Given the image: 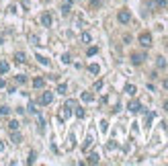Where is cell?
I'll list each match as a JSON object with an SVG mask.
<instances>
[{
  "mask_svg": "<svg viewBox=\"0 0 168 166\" xmlns=\"http://www.w3.org/2000/svg\"><path fill=\"white\" fill-rule=\"evenodd\" d=\"M117 21L121 23V25H127V23L131 21V13H129L127 8H121V10L117 13Z\"/></svg>",
  "mask_w": 168,
  "mask_h": 166,
  "instance_id": "6da1fadb",
  "label": "cell"
},
{
  "mask_svg": "<svg viewBox=\"0 0 168 166\" xmlns=\"http://www.w3.org/2000/svg\"><path fill=\"white\" fill-rule=\"evenodd\" d=\"M140 45L141 47H152V33H148V31H144V33H140Z\"/></svg>",
  "mask_w": 168,
  "mask_h": 166,
  "instance_id": "7a4b0ae2",
  "label": "cell"
},
{
  "mask_svg": "<svg viewBox=\"0 0 168 166\" xmlns=\"http://www.w3.org/2000/svg\"><path fill=\"white\" fill-rule=\"evenodd\" d=\"M144 60H146V53H140V51L131 53V64H133V66H140V64H144Z\"/></svg>",
  "mask_w": 168,
  "mask_h": 166,
  "instance_id": "3957f363",
  "label": "cell"
},
{
  "mask_svg": "<svg viewBox=\"0 0 168 166\" xmlns=\"http://www.w3.org/2000/svg\"><path fill=\"white\" fill-rule=\"evenodd\" d=\"M51 101H54V92H49V90H47V92H43V94H41V98H39V103L43 105V107H45V105H51Z\"/></svg>",
  "mask_w": 168,
  "mask_h": 166,
  "instance_id": "277c9868",
  "label": "cell"
},
{
  "mask_svg": "<svg viewBox=\"0 0 168 166\" xmlns=\"http://www.w3.org/2000/svg\"><path fill=\"white\" fill-rule=\"evenodd\" d=\"M51 21H54V19H51V13L41 14V25H43V27H51Z\"/></svg>",
  "mask_w": 168,
  "mask_h": 166,
  "instance_id": "5b68a950",
  "label": "cell"
},
{
  "mask_svg": "<svg viewBox=\"0 0 168 166\" xmlns=\"http://www.w3.org/2000/svg\"><path fill=\"white\" fill-rule=\"evenodd\" d=\"M141 109H144V107H141L140 101H131V103H129V111H131V113H140Z\"/></svg>",
  "mask_w": 168,
  "mask_h": 166,
  "instance_id": "8992f818",
  "label": "cell"
},
{
  "mask_svg": "<svg viewBox=\"0 0 168 166\" xmlns=\"http://www.w3.org/2000/svg\"><path fill=\"white\" fill-rule=\"evenodd\" d=\"M10 142H13V144H21V142H23V135L19 133V129H17V131H13V135H10Z\"/></svg>",
  "mask_w": 168,
  "mask_h": 166,
  "instance_id": "52a82bcc",
  "label": "cell"
},
{
  "mask_svg": "<svg viewBox=\"0 0 168 166\" xmlns=\"http://www.w3.org/2000/svg\"><path fill=\"white\" fill-rule=\"evenodd\" d=\"M68 117H70V107H62V111H60V119H62V121H66Z\"/></svg>",
  "mask_w": 168,
  "mask_h": 166,
  "instance_id": "ba28073f",
  "label": "cell"
},
{
  "mask_svg": "<svg viewBox=\"0 0 168 166\" xmlns=\"http://www.w3.org/2000/svg\"><path fill=\"white\" fill-rule=\"evenodd\" d=\"M33 86H35V88H43V86H45V78H35V80H33Z\"/></svg>",
  "mask_w": 168,
  "mask_h": 166,
  "instance_id": "9c48e42d",
  "label": "cell"
},
{
  "mask_svg": "<svg viewBox=\"0 0 168 166\" xmlns=\"http://www.w3.org/2000/svg\"><path fill=\"white\" fill-rule=\"evenodd\" d=\"M80 41L82 43H90V41H92V35L88 33V31H84V33L80 35Z\"/></svg>",
  "mask_w": 168,
  "mask_h": 166,
  "instance_id": "30bf717a",
  "label": "cell"
},
{
  "mask_svg": "<svg viewBox=\"0 0 168 166\" xmlns=\"http://www.w3.org/2000/svg\"><path fill=\"white\" fill-rule=\"evenodd\" d=\"M25 60H27V57H25L23 51H17V53H14V62H17V64H23Z\"/></svg>",
  "mask_w": 168,
  "mask_h": 166,
  "instance_id": "8fae6325",
  "label": "cell"
},
{
  "mask_svg": "<svg viewBox=\"0 0 168 166\" xmlns=\"http://www.w3.org/2000/svg\"><path fill=\"white\" fill-rule=\"evenodd\" d=\"M70 6H72V0H66V2L62 4V13H64V14H70Z\"/></svg>",
  "mask_w": 168,
  "mask_h": 166,
  "instance_id": "7c38bea8",
  "label": "cell"
},
{
  "mask_svg": "<svg viewBox=\"0 0 168 166\" xmlns=\"http://www.w3.org/2000/svg\"><path fill=\"white\" fill-rule=\"evenodd\" d=\"M88 164H99V154H90V156H88V160H86Z\"/></svg>",
  "mask_w": 168,
  "mask_h": 166,
  "instance_id": "4fadbf2b",
  "label": "cell"
},
{
  "mask_svg": "<svg viewBox=\"0 0 168 166\" xmlns=\"http://www.w3.org/2000/svg\"><path fill=\"white\" fill-rule=\"evenodd\" d=\"M156 66H158L160 70H164V68H166V60H164L162 55H160V57H156Z\"/></svg>",
  "mask_w": 168,
  "mask_h": 166,
  "instance_id": "5bb4252c",
  "label": "cell"
},
{
  "mask_svg": "<svg viewBox=\"0 0 168 166\" xmlns=\"http://www.w3.org/2000/svg\"><path fill=\"white\" fill-rule=\"evenodd\" d=\"M82 101L84 103H90V101H94V94L92 92H82Z\"/></svg>",
  "mask_w": 168,
  "mask_h": 166,
  "instance_id": "9a60e30c",
  "label": "cell"
},
{
  "mask_svg": "<svg viewBox=\"0 0 168 166\" xmlns=\"http://www.w3.org/2000/svg\"><path fill=\"white\" fill-rule=\"evenodd\" d=\"M92 142H94V139H92V135H88V138H86V142H84V146H82V150H84V152H88V148L92 146Z\"/></svg>",
  "mask_w": 168,
  "mask_h": 166,
  "instance_id": "2e32d148",
  "label": "cell"
},
{
  "mask_svg": "<svg viewBox=\"0 0 168 166\" xmlns=\"http://www.w3.org/2000/svg\"><path fill=\"white\" fill-rule=\"evenodd\" d=\"M19 121H14V119H13V121H8V129H10V131H17V129H19Z\"/></svg>",
  "mask_w": 168,
  "mask_h": 166,
  "instance_id": "e0dca14e",
  "label": "cell"
},
{
  "mask_svg": "<svg viewBox=\"0 0 168 166\" xmlns=\"http://www.w3.org/2000/svg\"><path fill=\"white\" fill-rule=\"evenodd\" d=\"M8 68H10V66H8V62H4V60H2V62H0V74H6Z\"/></svg>",
  "mask_w": 168,
  "mask_h": 166,
  "instance_id": "ac0fdd59",
  "label": "cell"
},
{
  "mask_svg": "<svg viewBox=\"0 0 168 166\" xmlns=\"http://www.w3.org/2000/svg\"><path fill=\"white\" fill-rule=\"evenodd\" d=\"M125 92H127V94H131V97H133L135 92H137V88H135L133 84H127V86H125Z\"/></svg>",
  "mask_w": 168,
  "mask_h": 166,
  "instance_id": "d6986e66",
  "label": "cell"
},
{
  "mask_svg": "<svg viewBox=\"0 0 168 166\" xmlns=\"http://www.w3.org/2000/svg\"><path fill=\"white\" fill-rule=\"evenodd\" d=\"M88 70H90V74H99V72H101L99 64H90V66H88Z\"/></svg>",
  "mask_w": 168,
  "mask_h": 166,
  "instance_id": "ffe728a7",
  "label": "cell"
},
{
  "mask_svg": "<svg viewBox=\"0 0 168 166\" xmlns=\"http://www.w3.org/2000/svg\"><path fill=\"white\" fill-rule=\"evenodd\" d=\"M154 6H158V8H166V6H168V2H166V0H154Z\"/></svg>",
  "mask_w": 168,
  "mask_h": 166,
  "instance_id": "44dd1931",
  "label": "cell"
},
{
  "mask_svg": "<svg viewBox=\"0 0 168 166\" xmlns=\"http://www.w3.org/2000/svg\"><path fill=\"white\" fill-rule=\"evenodd\" d=\"M55 92H58V94H66V92H68V86H66V84H60Z\"/></svg>",
  "mask_w": 168,
  "mask_h": 166,
  "instance_id": "7402d4cb",
  "label": "cell"
},
{
  "mask_svg": "<svg viewBox=\"0 0 168 166\" xmlns=\"http://www.w3.org/2000/svg\"><path fill=\"white\" fill-rule=\"evenodd\" d=\"M84 115H86V111L82 109V107H78V109H76V117H78V119H84Z\"/></svg>",
  "mask_w": 168,
  "mask_h": 166,
  "instance_id": "603a6c76",
  "label": "cell"
},
{
  "mask_svg": "<svg viewBox=\"0 0 168 166\" xmlns=\"http://www.w3.org/2000/svg\"><path fill=\"white\" fill-rule=\"evenodd\" d=\"M8 113H10V109H8L6 105H2V107H0V115H2V117H6Z\"/></svg>",
  "mask_w": 168,
  "mask_h": 166,
  "instance_id": "cb8c5ba5",
  "label": "cell"
},
{
  "mask_svg": "<svg viewBox=\"0 0 168 166\" xmlns=\"http://www.w3.org/2000/svg\"><path fill=\"white\" fill-rule=\"evenodd\" d=\"M14 80H17V84H25V82H27V76H23V74H19V76L14 78Z\"/></svg>",
  "mask_w": 168,
  "mask_h": 166,
  "instance_id": "d4e9b609",
  "label": "cell"
},
{
  "mask_svg": "<svg viewBox=\"0 0 168 166\" xmlns=\"http://www.w3.org/2000/svg\"><path fill=\"white\" fill-rule=\"evenodd\" d=\"M101 4H103V0H90V6L92 8H101Z\"/></svg>",
  "mask_w": 168,
  "mask_h": 166,
  "instance_id": "484cf974",
  "label": "cell"
},
{
  "mask_svg": "<svg viewBox=\"0 0 168 166\" xmlns=\"http://www.w3.org/2000/svg\"><path fill=\"white\" fill-rule=\"evenodd\" d=\"M29 41L33 43V45H39V37H37V35H31V37H29Z\"/></svg>",
  "mask_w": 168,
  "mask_h": 166,
  "instance_id": "4316f807",
  "label": "cell"
},
{
  "mask_svg": "<svg viewBox=\"0 0 168 166\" xmlns=\"http://www.w3.org/2000/svg\"><path fill=\"white\" fill-rule=\"evenodd\" d=\"M62 62H64V64H70V62H72L70 53H64V55H62Z\"/></svg>",
  "mask_w": 168,
  "mask_h": 166,
  "instance_id": "83f0119b",
  "label": "cell"
},
{
  "mask_svg": "<svg viewBox=\"0 0 168 166\" xmlns=\"http://www.w3.org/2000/svg\"><path fill=\"white\" fill-rule=\"evenodd\" d=\"M35 158H37V154H35V152H31V154H29V160H27V162H29V164H33V162H35Z\"/></svg>",
  "mask_w": 168,
  "mask_h": 166,
  "instance_id": "f1b7e54d",
  "label": "cell"
},
{
  "mask_svg": "<svg viewBox=\"0 0 168 166\" xmlns=\"http://www.w3.org/2000/svg\"><path fill=\"white\" fill-rule=\"evenodd\" d=\"M37 60H39L43 66H49V60H45V57H41V55H37Z\"/></svg>",
  "mask_w": 168,
  "mask_h": 166,
  "instance_id": "f546056e",
  "label": "cell"
},
{
  "mask_svg": "<svg viewBox=\"0 0 168 166\" xmlns=\"http://www.w3.org/2000/svg\"><path fill=\"white\" fill-rule=\"evenodd\" d=\"M96 51H99V49H96V47H88V51H86V53H88V57H90V55H94V53H96Z\"/></svg>",
  "mask_w": 168,
  "mask_h": 166,
  "instance_id": "4dcf8cb0",
  "label": "cell"
},
{
  "mask_svg": "<svg viewBox=\"0 0 168 166\" xmlns=\"http://www.w3.org/2000/svg\"><path fill=\"white\" fill-rule=\"evenodd\" d=\"M103 88V80H99V82H94V90H101Z\"/></svg>",
  "mask_w": 168,
  "mask_h": 166,
  "instance_id": "1f68e13d",
  "label": "cell"
},
{
  "mask_svg": "<svg viewBox=\"0 0 168 166\" xmlns=\"http://www.w3.org/2000/svg\"><path fill=\"white\" fill-rule=\"evenodd\" d=\"M66 107H70V109H72V107H76V101H68Z\"/></svg>",
  "mask_w": 168,
  "mask_h": 166,
  "instance_id": "d6a6232c",
  "label": "cell"
},
{
  "mask_svg": "<svg viewBox=\"0 0 168 166\" xmlns=\"http://www.w3.org/2000/svg\"><path fill=\"white\" fill-rule=\"evenodd\" d=\"M162 88L168 90V78H164V80H162Z\"/></svg>",
  "mask_w": 168,
  "mask_h": 166,
  "instance_id": "836d02e7",
  "label": "cell"
},
{
  "mask_svg": "<svg viewBox=\"0 0 168 166\" xmlns=\"http://www.w3.org/2000/svg\"><path fill=\"white\" fill-rule=\"evenodd\" d=\"M6 86V82H4V78H0V88H4Z\"/></svg>",
  "mask_w": 168,
  "mask_h": 166,
  "instance_id": "e575fe53",
  "label": "cell"
},
{
  "mask_svg": "<svg viewBox=\"0 0 168 166\" xmlns=\"http://www.w3.org/2000/svg\"><path fill=\"white\" fill-rule=\"evenodd\" d=\"M0 152H4V142H0Z\"/></svg>",
  "mask_w": 168,
  "mask_h": 166,
  "instance_id": "d590c367",
  "label": "cell"
},
{
  "mask_svg": "<svg viewBox=\"0 0 168 166\" xmlns=\"http://www.w3.org/2000/svg\"><path fill=\"white\" fill-rule=\"evenodd\" d=\"M164 111H168V101H166V103H164Z\"/></svg>",
  "mask_w": 168,
  "mask_h": 166,
  "instance_id": "8d00e7d4",
  "label": "cell"
},
{
  "mask_svg": "<svg viewBox=\"0 0 168 166\" xmlns=\"http://www.w3.org/2000/svg\"><path fill=\"white\" fill-rule=\"evenodd\" d=\"M166 49H168V43H166Z\"/></svg>",
  "mask_w": 168,
  "mask_h": 166,
  "instance_id": "74e56055",
  "label": "cell"
}]
</instances>
